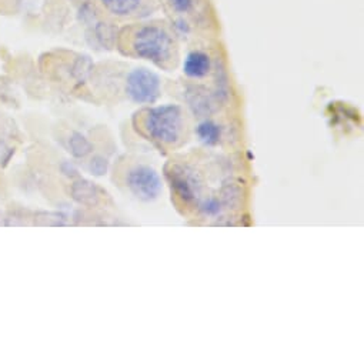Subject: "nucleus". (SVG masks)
<instances>
[{
	"label": "nucleus",
	"mask_w": 364,
	"mask_h": 364,
	"mask_svg": "<svg viewBox=\"0 0 364 364\" xmlns=\"http://www.w3.org/2000/svg\"><path fill=\"white\" fill-rule=\"evenodd\" d=\"M145 130L156 142L176 145L183 134V114L179 106L165 105L153 108L145 113Z\"/></svg>",
	"instance_id": "nucleus-1"
},
{
	"label": "nucleus",
	"mask_w": 364,
	"mask_h": 364,
	"mask_svg": "<svg viewBox=\"0 0 364 364\" xmlns=\"http://www.w3.org/2000/svg\"><path fill=\"white\" fill-rule=\"evenodd\" d=\"M173 39L160 26L138 27L132 39L134 55L156 64H165L173 56Z\"/></svg>",
	"instance_id": "nucleus-2"
},
{
	"label": "nucleus",
	"mask_w": 364,
	"mask_h": 364,
	"mask_svg": "<svg viewBox=\"0 0 364 364\" xmlns=\"http://www.w3.org/2000/svg\"><path fill=\"white\" fill-rule=\"evenodd\" d=\"M128 189L134 197L142 202H153L158 199L163 190L159 173L150 166H136L129 170L126 176Z\"/></svg>",
	"instance_id": "nucleus-3"
},
{
	"label": "nucleus",
	"mask_w": 364,
	"mask_h": 364,
	"mask_svg": "<svg viewBox=\"0 0 364 364\" xmlns=\"http://www.w3.org/2000/svg\"><path fill=\"white\" fill-rule=\"evenodd\" d=\"M128 96L138 105H150L160 96V79L147 69H136L126 82Z\"/></svg>",
	"instance_id": "nucleus-4"
},
{
	"label": "nucleus",
	"mask_w": 364,
	"mask_h": 364,
	"mask_svg": "<svg viewBox=\"0 0 364 364\" xmlns=\"http://www.w3.org/2000/svg\"><path fill=\"white\" fill-rule=\"evenodd\" d=\"M212 69L210 58L203 51H192L189 53L184 63H183V72L186 76L192 79H202L209 75Z\"/></svg>",
	"instance_id": "nucleus-5"
},
{
	"label": "nucleus",
	"mask_w": 364,
	"mask_h": 364,
	"mask_svg": "<svg viewBox=\"0 0 364 364\" xmlns=\"http://www.w3.org/2000/svg\"><path fill=\"white\" fill-rule=\"evenodd\" d=\"M99 3L110 14L128 17L141 12L145 5V0H99Z\"/></svg>",
	"instance_id": "nucleus-6"
},
{
	"label": "nucleus",
	"mask_w": 364,
	"mask_h": 364,
	"mask_svg": "<svg viewBox=\"0 0 364 364\" xmlns=\"http://www.w3.org/2000/svg\"><path fill=\"white\" fill-rule=\"evenodd\" d=\"M169 178L171 182V187H175L176 193L184 200V202H192L195 200V189H193V182L189 179L187 175H184L183 171L175 169L169 173Z\"/></svg>",
	"instance_id": "nucleus-7"
},
{
	"label": "nucleus",
	"mask_w": 364,
	"mask_h": 364,
	"mask_svg": "<svg viewBox=\"0 0 364 364\" xmlns=\"http://www.w3.org/2000/svg\"><path fill=\"white\" fill-rule=\"evenodd\" d=\"M72 195L75 200L83 204H93L97 202V192L96 187L88 182V180H80L76 182L72 187Z\"/></svg>",
	"instance_id": "nucleus-8"
},
{
	"label": "nucleus",
	"mask_w": 364,
	"mask_h": 364,
	"mask_svg": "<svg viewBox=\"0 0 364 364\" xmlns=\"http://www.w3.org/2000/svg\"><path fill=\"white\" fill-rule=\"evenodd\" d=\"M197 136L204 145L215 146L220 141L221 129L220 126L213 123V121L206 120V121H202V123L197 126Z\"/></svg>",
	"instance_id": "nucleus-9"
},
{
	"label": "nucleus",
	"mask_w": 364,
	"mask_h": 364,
	"mask_svg": "<svg viewBox=\"0 0 364 364\" xmlns=\"http://www.w3.org/2000/svg\"><path fill=\"white\" fill-rule=\"evenodd\" d=\"M69 147H71L72 154L75 158H84L92 151L90 142L80 133H73L69 138Z\"/></svg>",
	"instance_id": "nucleus-10"
},
{
	"label": "nucleus",
	"mask_w": 364,
	"mask_h": 364,
	"mask_svg": "<svg viewBox=\"0 0 364 364\" xmlns=\"http://www.w3.org/2000/svg\"><path fill=\"white\" fill-rule=\"evenodd\" d=\"M221 210V204L217 199L215 197H210L204 200L202 204H200V212L204 215V216H209V217H215L220 213Z\"/></svg>",
	"instance_id": "nucleus-11"
},
{
	"label": "nucleus",
	"mask_w": 364,
	"mask_h": 364,
	"mask_svg": "<svg viewBox=\"0 0 364 364\" xmlns=\"http://www.w3.org/2000/svg\"><path fill=\"white\" fill-rule=\"evenodd\" d=\"M89 169H90V171L93 173V175L103 176L108 171V162L105 159H103V158H99V156H97V158L92 159Z\"/></svg>",
	"instance_id": "nucleus-12"
},
{
	"label": "nucleus",
	"mask_w": 364,
	"mask_h": 364,
	"mask_svg": "<svg viewBox=\"0 0 364 364\" xmlns=\"http://www.w3.org/2000/svg\"><path fill=\"white\" fill-rule=\"evenodd\" d=\"M170 2L178 12H187L192 8V0H170Z\"/></svg>",
	"instance_id": "nucleus-13"
},
{
	"label": "nucleus",
	"mask_w": 364,
	"mask_h": 364,
	"mask_svg": "<svg viewBox=\"0 0 364 364\" xmlns=\"http://www.w3.org/2000/svg\"><path fill=\"white\" fill-rule=\"evenodd\" d=\"M12 153L13 151L9 147H6L2 142H0V163H2V162H8L10 159Z\"/></svg>",
	"instance_id": "nucleus-14"
},
{
	"label": "nucleus",
	"mask_w": 364,
	"mask_h": 364,
	"mask_svg": "<svg viewBox=\"0 0 364 364\" xmlns=\"http://www.w3.org/2000/svg\"><path fill=\"white\" fill-rule=\"evenodd\" d=\"M62 171L64 173L66 176H76V173H77L76 167L73 165L69 163V162H66V163L62 165Z\"/></svg>",
	"instance_id": "nucleus-15"
}]
</instances>
